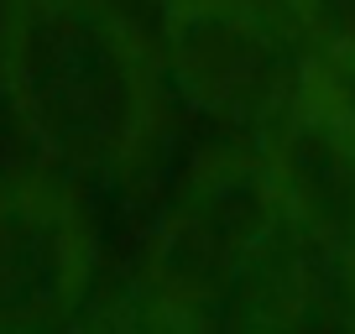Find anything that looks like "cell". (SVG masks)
Returning <instances> with one entry per match:
<instances>
[{"label":"cell","instance_id":"3957f363","mask_svg":"<svg viewBox=\"0 0 355 334\" xmlns=\"http://www.w3.org/2000/svg\"><path fill=\"white\" fill-rule=\"evenodd\" d=\"M178 84L235 131H272L319 58L293 0H167Z\"/></svg>","mask_w":355,"mask_h":334},{"label":"cell","instance_id":"6da1fadb","mask_svg":"<svg viewBox=\"0 0 355 334\" xmlns=\"http://www.w3.org/2000/svg\"><path fill=\"white\" fill-rule=\"evenodd\" d=\"M6 89L63 178H115L157 131V53L115 0H11Z\"/></svg>","mask_w":355,"mask_h":334},{"label":"cell","instance_id":"7a4b0ae2","mask_svg":"<svg viewBox=\"0 0 355 334\" xmlns=\"http://www.w3.org/2000/svg\"><path fill=\"white\" fill-rule=\"evenodd\" d=\"M288 240L277 178L256 146H220L193 162L173 214L152 245V298L178 319H209L214 308L261 298V282Z\"/></svg>","mask_w":355,"mask_h":334},{"label":"cell","instance_id":"277c9868","mask_svg":"<svg viewBox=\"0 0 355 334\" xmlns=\"http://www.w3.org/2000/svg\"><path fill=\"white\" fill-rule=\"evenodd\" d=\"M282 220L309 256L350 261L355 251V94L345 73L313 68L298 100L266 131Z\"/></svg>","mask_w":355,"mask_h":334},{"label":"cell","instance_id":"8992f818","mask_svg":"<svg viewBox=\"0 0 355 334\" xmlns=\"http://www.w3.org/2000/svg\"><path fill=\"white\" fill-rule=\"evenodd\" d=\"M309 47L324 68L355 78V0H293Z\"/></svg>","mask_w":355,"mask_h":334},{"label":"cell","instance_id":"5b68a950","mask_svg":"<svg viewBox=\"0 0 355 334\" xmlns=\"http://www.w3.org/2000/svg\"><path fill=\"white\" fill-rule=\"evenodd\" d=\"M94 282V225L58 167L0 183V329L73 319Z\"/></svg>","mask_w":355,"mask_h":334},{"label":"cell","instance_id":"52a82bcc","mask_svg":"<svg viewBox=\"0 0 355 334\" xmlns=\"http://www.w3.org/2000/svg\"><path fill=\"white\" fill-rule=\"evenodd\" d=\"M350 267H355V251H350Z\"/></svg>","mask_w":355,"mask_h":334}]
</instances>
